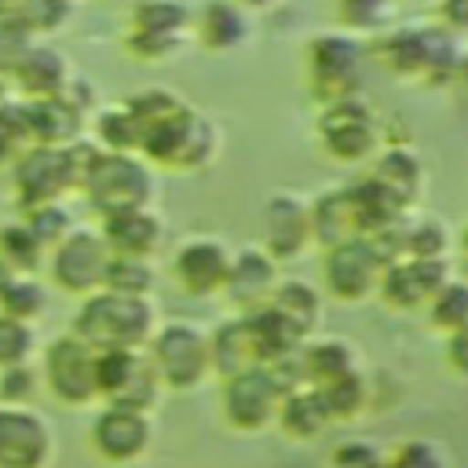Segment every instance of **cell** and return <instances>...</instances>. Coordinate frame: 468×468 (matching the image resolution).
Returning <instances> with one entry per match:
<instances>
[{"instance_id": "83f0119b", "label": "cell", "mask_w": 468, "mask_h": 468, "mask_svg": "<svg viewBox=\"0 0 468 468\" xmlns=\"http://www.w3.org/2000/svg\"><path fill=\"white\" fill-rule=\"evenodd\" d=\"M278 410H282V424H285L289 431H296V435H314V431L333 417L318 388H314V391H296V395L282 399Z\"/></svg>"}, {"instance_id": "4316f807", "label": "cell", "mask_w": 468, "mask_h": 468, "mask_svg": "<svg viewBox=\"0 0 468 468\" xmlns=\"http://www.w3.org/2000/svg\"><path fill=\"white\" fill-rule=\"evenodd\" d=\"M150 285H154V267L143 256H117V252H110L102 289L124 292V296H146Z\"/></svg>"}, {"instance_id": "e0dca14e", "label": "cell", "mask_w": 468, "mask_h": 468, "mask_svg": "<svg viewBox=\"0 0 468 468\" xmlns=\"http://www.w3.org/2000/svg\"><path fill=\"white\" fill-rule=\"evenodd\" d=\"M278 285V271H274V260L271 252H260V249H245L238 256H230V271H227V282H223V292L245 307H263L271 300Z\"/></svg>"}, {"instance_id": "cb8c5ba5", "label": "cell", "mask_w": 468, "mask_h": 468, "mask_svg": "<svg viewBox=\"0 0 468 468\" xmlns=\"http://www.w3.org/2000/svg\"><path fill=\"white\" fill-rule=\"evenodd\" d=\"M311 234H318L329 249L340 245V241L358 238V219H355V205H351L347 190H340V194L333 190V194L314 201V208H311Z\"/></svg>"}, {"instance_id": "b9f144b4", "label": "cell", "mask_w": 468, "mask_h": 468, "mask_svg": "<svg viewBox=\"0 0 468 468\" xmlns=\"http://www.w3.org/2000/svg\"><path fill=\"white\" fill-rule=\"evenodd\" d=\"M391 468H439V461H435V453L428 450V446H406L402 453H399V461L391 464Z\"/></svg>"}, {"instance_id": "3957f363", "label": "cell", "mask_w": 468, "mask_h": 468, "mask_svg": "<svg viewBox=\"0 0 468 468\" xmlns=\"http://www.w3.org/2000/svg\"><path fill=\"white\" fill-rule=\"evenodd\" d=\"M150 366L165 384L194 388L212 366V351H208V340L194 325L172 322L150 336Z\"/></svg>"}, {"instance_id": "8fae6325", "label": "cell", "mask_w": 468, "mask_h": 468, "mask_svg": "<svg viewBox=\"0 0 468 468\" xmlns=\"http://www.w3.org/2000/svg\"><path fill=\"white\" fill-rule=\"evenodd\" d=\"M190 26V11L176 0H143L135 7V37L128 48H135L143 58L168 55L183 44V29Z\"/></svg>"}, {"instance_id": "ee69618b", "label": "cell", "mask_w": 468, "mask_h": 468, "mask_svg": "<svg viewBox=\"0 0 468 468\" xmlns=\"http://www.w3.org/2000/svg\"><path fill=\"white\" fill-rule=\"evenodd\" d=\"M442 11H446V18L453 26H468V0H450Z\"/></svg>"}, {"instance_id": "d6a6232c", "label": "cell", "mask_w": 468, "mask_h": 468, "mask_svg": "<svg viewBox=\"0 0 468 468\" xmlns=\"http://www.w3.org/2000/svg\"><path fill=\"white\" fill-rule=\"evenodd\" d=\"M33 351V325L0 311V369L22 366Z\"/></svg>"}, {"instance_id": "bcb514c9", "label": "cell", "mask_w": 468, "mask_h": 468, "mask_svg": "<svg viewBox=\"0 0 468 468\" xmlns=\"http://www.w3.org/2000/svg\"><path fill=\"white\" fill-rule=\"evenodd\" d=\"M241 4H252V7H263V4H271V0H241Z\"/></svg>"}, {"instance_id": "6da1fadb", "label": "cell", "mask_w": 468, "mask_h": 468, "mask_svg": "<svg viewBox=\"0 0 468 468\" xmlns=\"http://www.w3.org/2000/svg\"><path fill=\"white\" fill-rule=\"evenodd\" d=\"M91 351H135L154 336V307L146 296L99 289L77 311V333Z\"/></svg>"}, {"instance_id": "f35d334b", "label": "cell", "mask_w": 468, "mask_h": 468, "mask_svg": "<svg viewBox=\"0 0 468 468\" xmlns=\"http://www.w3.org/2000/svg\"><path fill=\"white\" fill-rule=\"evenodd\" d=\"M37 391V380H33V369L22 362V366H7V369H0V395L11 402L15 399V406H22L29 395Z\"/></svg>"}, {"instance_id": "d590c367", "label": "cell", "mask_w": 468, "mask_h": 468, "mask_svg": "<svg viewBox=\"0 0 468 468\" xmlns=\"http://www.w3.org/2000/svg\"><path fill=\"white\" fill-rule=\"evenodd\" d=\"M406 234V249L410 256H428V260H439L442 249H446V230L435 223V219H420L413 227H402Z\"/></svg>"}, {"instance_id": "ac0fdd59", "label": "cell", "mask_w": 468, "mask_h": 468, "mask_svg": "<svg viewBox=\"0 0 468 468\" xmlns=\"http://www.w3.org/2000/svg\"><path fill=\"white\" fill-rule=\"evenodd\" d=\"M150 439V424L143 417V410H124V406H110L106 413H99L95 420V446L110 457V461H128L135 457Z\"/></svg>"}, {"instance_id": "1f68e13d", "label": "cell", "mask_w": 468, "mask_h": 468, "mask_svg": "<svg viewBox=\"0 0 468 468\" xmlns=\"http://www.w3.org/2000/svg\"><path fill=\"white\" fill-rule=\"evenodd\" d=\"M431 322L450 333L468 322V282H446L431 296Z\"/></svg>"}, {"instance_id": "5bb4252c", "label": "cell", "mask_w": 468, "mask_h": 468, "mask_svg": "<svg viewBox=\"0 0 468 468\" xmlns=\"http://www.w3.org/2000/svg\"><path fill=\"white\" fill-rule=\"evenodd\" d=\"M29 146H69L80 132V106L62 91L48 99H33L22 106Z\"/></svg>"}, {"instance_id": "7dc6e473", "label": "cell", "mask_w": 468, "mask_h": 468, "mask_svg": "<svg viewBox=\"0 0 468 468\" xmlns=\"http://www.w3.org/2000/svg\"><path fill=\"white\" fill-rule=\"evenodd\" d=\"M0 4H7V0H0Z\"/></svg>"}, {"instance_id": "7a4b0ae2", "label": "cell", "mask_w": 468, "mask_h": 468, "mask_svg": "<svg viewBox=\"0 0 468 468\" xmlns=\"http://www.w3.org/2000/svg\"><path fill=\"white\" fill-rule=\"evenodd\" d=\"M80 190L88 194L91 208L110 219V216H121V212H132V208H146L150 205V194H154V179L146 172L143 161L128 157V154H117V150H99V157L91 161Z\"/></svg>"}, {"instance_id": "d6986e66", "label": "cell", "mask_w": 468, "mask_h": 468, "mask_svg": "<svg viewBox=\"0 0 468 468\" xmlns=\"http://www.w3.org/2000/svg\"><path fill=\"white\" fill-rule=\"evenodd\" d=\"M15 80L33 99H48V95H62L69 88V69H66L62 55L51 48H22L15 55Z\"/></svg>"}, {"instance_id": "2e32d148", "label": "cell", "mask_w": 468, "mask_h": 468, "mask_svg": "<svg viewBox=\"0 0 468 468\" xmlns=\"http://www.w3.org/2000/svg\"><path fill=\"white\" fill-rule=\"evenodd\" d=\"M311 238V208L292 194H278L267 205V249L271 260H292Z\"/></svg>"}, {"instance_id": "836d02e7", "label": "cell", "mask_w": 468, "mask_h": 468, "mask_svg": "<svg viewBox=\"0 0 468 468\" xmlns=\"http://www.w3.org/2000/svg\"><path fill=\"white\" fill-rule=\"evenodd\" d=\"M26 227L33 230V238L40 245H58L73 227H69V216L62 205H37V208H26Z\"/></svg>"}, {"instance_id": "60d3db41", "label": "cell", "mask_w": 468, "mask_h": 468, "mask_svg": "<svg viewBox=\"0 0 468 468\" xmlns=\"http://www.w3.org/2000/svg\"><path fill=\"white\" fill-rule=\"evenodd\" d=\"M391 0H340V18L347 26H377Z\"/></svg>"}, {"instance_id": "f546056e", "label": "cell", "mask_w": 468, "mask_h": 468, "mask_svg": "<svg viewBox=\"0 0 468 468\" xmlns=\"http://www.w3.org/2000/svg\"><path fill=\"white\" fill-rule=\"evenodd\" d=\"M44 245L33 238V230L26 223H7L0 227V260L11 271H33L40 263Z\"/></svg>"}, {"instance_id": "f1b7e54d", "label": "cell", "mask_w": 468, "mask_h": 468, "mask_svg": "<svg viewBox=\"0 0 468 468\" xmlns=\"http://www.w3.org/2000/svg\"><path fill=\"white\" fill-rule=\"evenodd\" d=\"M300 358H303V377L318 380V388L329 384V380H336V377H344V373H351V347L340 344V340L311 344Z\"/></svg>"}, {"instance_id": "7bdbcfd3", "label": "cell", "mask_w": 468, "mask_h": 468, "mask_svg": "<svg viewBox=\"0 0 468 468\" xmlns=\"http://www.w3.org/2000/svg\"><path fill=\"white\" fill-rule=\"evenodd\" d=\"M450 362H453L461 373H468V322L450 333Z\"/></svg>"}, {"instance_id": "ffe728a7", "label": "cell", "mask_w": 468, "mask_h": 468, "mask_svg": "<svg viewBox=\"0 0 468 468\" xmlns=\"http://www.w3.org/2000/svg\"><path fill=\"white\" fill-rule=\"evenodd\" d=\"M102 238H106L110 252H117V256H143L146 260L161 245V219L150 208H132V212L110 216Z\"/></svg>"}, {"instance_id": "277c9868", "label": "cell", "mask_w": 468, "mask_h": 468, "mask_svg": "<svg viewBox=\"0 0 468 468\" xmlns=\"http://www.w3.org/2000/svg\"><path fill=\"white\" fill-rule=\"evenodd\" d=\"M106 263H110V245L99 230L88 227H73L51 252V278L55 285L91 296L102 289L106 278Z\"/></svg>"}, {"instance_id": "e575fe53", "label": "cell", "mask_w": 468, "mask_h": 468, "mask_svg": "<svg viewBox=\"0 0 468 468\" xmlns=\"http://www.w3.org/2000/svg\"><path fill=\"white\" fill-rule=\"evenodd\" d=\"M29 33L37 29H58L69 18V0H15Z\"/></svg>"}, {"instance_id": "9a60e30c", "label": "cell", "mask_w": 468, "mask_h": 468, "mask_svg": "<svg viewBox=\"0 0 468 468\" xmlns=\"http://www.w3.org/2000/svg\"><path fill=\"white\" fill-rule=\"evenodd\" d=\"M322 135L329 143V150L344 161H358L369 154L373 146V121H369V110L358 106L355 99H336L322 121Z\"/></svg>"}, {"instance_id": "4fadbf2b", "label": "cell", "mask_w": 468, "mask_h": 468, "mask_svg": "<svg viewBox=\"0 0 468 468\" xmlns=\"http://www.w3.org/2000/svg\"><path fill=\"white\" fill-rule=\"evenodd\" d=\"M227 271H230V252L212 238H194L176 252V278L194 296H208L223 289Z\"/></svg>"}, {"instance_id": "9c48e42d", "label": "cell", "mask_w": 468, "mask_h": 468, "mask_svg": "<svg viewBox=\"0 0 468 468\" xmlns=\"http://www.w3.org/2000/svg\"><path fill=\"white\" fill-rule=\"evenodd\" d=\"M450 282V271L439 260L428 256H406V260H391L380 274V292L388 303L395 307H417L424 300H431L442 285Z\"/></svg>"}, {"instance_id": "ba28073f", "label": "cell", "mask_w": 468, "mask_h": 468, "mask_svg": "<svg viewBox=\"0 0 468 468\" xmlns=\"http://www.w3.org/2000/svg\"><path fill=\"white\" fill-rule=\"evenodd\" d=\"M95 355L80 336H58L51 340L48 355H44V373H48V384L58 399L66 402H88L95 391Z\"/></svg>"}, {"instance_id": "f6af8a7d", "label": "cell", "mask_w": 468, "mask_h": 468, "mask_svg": "<svg viewBox=\"0 0 468 468\" xmlns=\"http://www.w3.org/2000/svg\"><path fill=\"white\" fill-rule=\"evenodd\" d=\"M461 249H464V271H468V227H464V238H461Z\"/></svg>"}, {"instance_id": "5b68a950", "label": "cell", "mask_w": 468, "mask_h": 468, "mask_svg": "<svg viewBox=\"0 0 468 468\" xmlns=\"http://www.w3.org/2000/svg\"><path fill=\"white\" fill-rule=\"evenodd\" d=\"M77 186V172L66 146H29L18 154L15 168V190L26 208L51 205L62 190Z\"/></svg>"}, {"instance_id": "603a6c76", "label": "cell", "mask_w": 468, "mask_h": 468, "mask_svg": "<svg viewBox=\"0 0 468 468\" xmlns=\"http://www.w3.org/2000/svg\"><path fill=\"white\" fill-rule=\"evenodd\" d=\"M267 307H271L300 340L311 333V325L318 322V311H322L318 292H314L307 282H296V278L278 282L274 292H271V300H267Z\"/></svg>"}, {"instance_id": "8d00e7d4", "label": "cell", "mask_w": 468, "mask_h": 468, "mask_svg": "<svg viewBox=\"0 0 468 468\" xmlns=\"http://www.w3.org/2000/svg\"><path fill=\"white\" fill-rule=\"evenodd\" d=\"M22 146H29V132H26V113L22 106H4L0 110V165L11 161Z\"/></svg>"}, {"instance_id": "30bf717a", "label": "cell", "mask_w": 468, "mask_h": 468, "mask_svg": "<svg viewBox=\"0 0 468 468\" xmlns=\"http://www.w3.org/2000/svg\"><path fill=\"white\" fill-rule=\"evenodd\" d=\"M227 417L238 428H260L267 424L282 406V388L271 377V369L256 366L238 377H227Z\"/></svg>"}, {"instance_id": "7c38bea8", "label": "cell", "mask_w": 468, "mask_h": 468, "mask_svg": "<svg viewBox=\"0 0 468 468\" xmlns=\"http://www.w3.org/2000/svg\"><path fill=\"white\" fill-rule=\"evenodd\" d=\"M48 457V428L22 406L0 410V468H37Z\"/></svg>"}, {"instance_id": "d4e9b609", "label": "cell", "mask_w": 468, "mask_h": 468, "mask_svg": "<svg viewBox=\"0 0 468 468\" xmlns=\"http://www.w3.org/2000/svg\"><path fill=\"white\" fill-rule=\"evenodd\" d=\"M197 33L208 48H234L245 40L249 33V22H245V11L230 0H212L197 22Z\"/></svg>"}, {"instance_id": "8992f818", "label": "cell", "mask_w": 468, "mask_h": 468, "mask_svg": "<svg viewBox=\"0 0 468 468\" xmlns=\"http://www.w3.org/2000/svg\"><path fill=\"white\" fill-rule=\"evenodd\" d=\"M157 388V373L135 351H99L95 355V391L110 399V406L146 410Z\"/></svg>"}, {"instance_id": "ab89813d", "label": "cell", "mask_w": 468, "mask_h": 468, "mask_svg": "<svg viewBox=\"0 0 468 468\" xmlns=\"http://www.w3.org/2000/svg\"><path fill=\"white\" fill-rule=\"evenodd\" d=\"M26 37H29V26H26L22 11H18V4H15V0L0 4V48H7V51H22Z\"/></svg>"}, {"instance_id": "44dd1931", "label": "cell", "mask_w": 468, "mask_h": 468, "mask_svg": "<svg viewBox=\"0 0 468 468\" xmlns=\"http://www.w3.org/2000/svg\"><path fill=\"white\" fill-rule=\"evenodd\" d=\"M358 44L347 40V37H322L314 40L311 48V73H314V84H336V99L347 95V84H355V73H358Z\"/></svg>"}, {"instance_id": "484cf974", "label": "cell", "mask_w": 468, "mask_h": 468, "mask_svg": "<svg viewBox=\"0 0 468 468\" xmlns=\"http://www.w3.org/2000/svg\"><path fill=\"white\" fill-rule=\"evenodd\" d=\"M373 179H377L388 194H395L399 201H410V197L417 194V183H420V165H417V157H413L410 150L391 146V150L380 157Z\"/></svg>"}, {"instance_id": "4dcf8cb0", "label": "cell", "mask_w": 468, "mask_h": 468, "mask_svg": "<svg viewBox=\"0 0 468 468\" xmlns=\"http://www.w3.org/2000/svg\"><path fill=\"white\" fill-rule=\"evenodd\" d=\"M44 307H48V292H44L37 282H29V278H18V274H15V278L7 282V289L0 292V311L11 314V318L33 322Z\"/></svg>"}, {"instance_id": "52a82bcc", "label": "cell", "mask_w": 468, "mask_h": 468, "mask_svg": "<svg viewBox=\"0 0 468 468\" xmlns=\"http://www.w3.org/2000/svg\"><path fill=\"white\" fill-rule=\"evenodd\" d=\"M384 260L380 252L366 241V238H351V241H340L329 249V260H325V285L333 296L340 300H362L369 289L380 285V274H384Z\"/></svg>"}, {"instance_id": "7402d4cb", "label": "cell", "mask_w": 468, "mask_h": 468, "mask_svg": "<svg viewBox=\"0 0 468 468\" xmlns=\"http://www.w3.org/2000/svg\"><path fill=\"white\" fill-rule=\"evenodd\" d=\"M212 351V366L223 373V377H238L245 369H256L263 366V355H260V344L252 336V325L249 318H234L230 325H223L216 333V340L208 344Z\"/></svg>"}, {"instance_id": "74e56055", "label": "cell", "mask_w": 468, "mask_h": 468, "mask_svg": "<svg viewBox=\"0 0 468 468\" xmlns=\"http://www.w3.org/2000/svg\"><path fill=\"white\" fill-rule=\"evenodd\" d=\"M318 391H322V399H325L329 413H355V410H358V402H362V380H358L355 373H344V377H336V380L322 384Z\"/></svg>"}]
</instances>
